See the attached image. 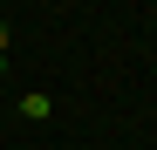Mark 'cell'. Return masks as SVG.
<instances>
[{"label":"cell","mask_w":157,"mask_h":150,"mask_svg":"<svg viewBox=\"0 0 157 150\" xmlns=\"http://www.w3.org/2000/svg\"><path fill=\"white\" fill-rule=\"evenodd\" d=\"M21 116H28V123H48L55 103H48V96H21Z\"/></svg>","instance_id":"1"}]
</instances>
